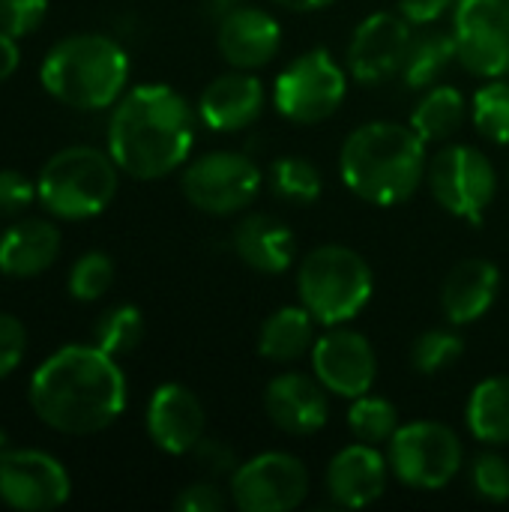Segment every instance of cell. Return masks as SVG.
<instances>
[{
	"label": "cell",
	"mask_w": 509,
	"mask_h": 512,
	"mask_svg": "<svg viewBox=\"0 0 509 512\" xmlns=\"http://www.w3.org/2000/svg\"><path fill=\"white\" fill-rule=\"evenodd\" d=\"M114 285V261L105 252H84L69 270V294L78 303L105 297Z\"/></svg>",
	"instance_id": "d6a6232c"
},
{
	"label": "cell",
	"mask_w": 509,
	"mask_h": 512,
	"mask_svg": "<svg viewBox=\"0 0 509 512\" xmlns=\"http://www.w3.org/2000/svg\"><path fill=\"white\" fill-rule=\"evenodd\" d=\"M501 294V270L489 258L459 261L441 285V309L453 327L480 321Z\"/></svg>",
	"instance_id": "44dd1931"
},
{
	"label": "cell",
	"mask_w": 509,
	"mask_h": 512,
	"mask_svg": "<svg viewBox=\"0 0 509 512\" xmlns=\"http://www.w3.org/2000/svg\"><path fill=\"white\" fill-rule=\"evenodd\" d=\"M348 93V72L327 48H309L297 54L273 81L276 111L300 126L330 120Z\"/></svg>",
	"instance_id": "52a82bcc"
},
{
	"label": "cell",
	"mask_w": 509,
	"mask_h": 512,
	"mask_svg": "<svg viewBox=\"0 0 509 512\" xmlns=\"http://www.w3.org/2000/svg\"><path fill=\"white\" fill-rule=\"evenodd\" d=\"M468 432L486 447L509 444V375H492L480 381L465 405Z\"/></svg>",
	"instance_id": "484cf974"
},
{
	"label": "cell",
	"mask_w": 509,
	"mask_h": 512,
	"mask_svg": "<svg viewBox=\"0 0 509 512\" xmlns=\"http://www.w3.org/2000/svg\"><path fill=\"white\" fill-rule=\"evenodd\" d=\"M36 198L39 189L27 174L15 168H0V216H21Z\"/></svg>",
	"instance_id": "d590c367"
},
{
	"label": "cell",
	"mask_w": 509,
	"mask_h": 512,
	"mask_svg": "<svg viewBox=\"0 0 509 512\" xmlns=\"http://www.w3.org/2000/svg\"><path fill=\"white\" fill-rule=\"evenodd\" d=\"M48 15V0H0V30L21 39L30 36Z\"/></svg>",
	"instance_id": "e575fe53"
},
{
	"label": "cell",
	"mask_w": 509,
	"mask_h": 512,
	"mask_svg": "<svg viewBox=\"0 0 509 512\" xmlns=\"http://www.w3.org/2000/svg\"><path fill=\"white\" fill-rule=\"evenodd\" d=\"M228 492L243 512H291L309 495V471L291 453H258L237 465Z\"/></svg>",
	"instance_id": "8fae6325"
},
{
	"label": "cell",
	"mask_w": 509,
	"mask_h": 512,
	"mask_svg": "<svg viewBox=\"0 0 509 512\" xmlns=\"http://www.w3.org/2000/svg\"><path fill=\"white\" fill-rule=\"evenodd\" d=\"M390 474H393L390 462L384 459V453L378 447L354 441L330 459L324 483H327V495L336 507L363 510L384 498Z\"/></svg>",
	"instance_id": "ac0fdd59"
},
{
	"label": "cell",
	"mask_w": 509,
	"mask_h": 512,
	"mask_svg": "<svg viewBox=\"0 0 509 512\" xmlns=\"http://www.w3.org/2000/svg\"><path fill=\"white\" fill-rule=\"evenodd\" d=\"M453 60H459L453 30L447 33V30H435L432 24H426L411 33L399 78L411 90H426L450 69Z\"/></svg>",
	"instance_id": "d4e9b609"
},
{
	"label": "cell",
	"mask_w": 509,
	"mask_h": 512,
	"mask_svg": "<svg viewBox=\"0 0 509 512\" xmlns=\"http://www.w3.org/2000/svg\"><path fill=\"white\" fill-rule=\"evenodd\" d=\"M267 105V93L258 75L246 69L225 72L213 78L198 99V120L213 132H240L249 129Z\"/></svg>",
	"instance_id": "ffe728a7"
},
{
	"label": "cell",
	"mask_w": 509,
	"mask_h": 512,
	"mask_svg": "<svg viewBox=\"0 0 509 512\" xmlns=\"http://www.w3.org/2000/svg\"><path fill=\"white\" fill-rule=\"evenodd\" d=\"M225 504V492L216 483H192L174 498V510L180 512H222Z\"/></svg>",
	"instance_id": "74e56055"
},
{
	"label": "cell",
	"mask_w": 509,
	"mask_h": 512,
	"mask_svg": "<svg viewBox=\"0 0 509 512\" xmlns=\"http://www.w3.org/2000/svg\"><path fill=\"white\" fill-rule=\"evenodd\" d=\"M240 6V0H207V12L219 21V18H225L231 9H237Z\"/></svg>",
	"instance_id": "7bdbcfd3"
},
{
	"label": "cell",
	"mask_w": 509,
	"mask_h": 512,
	"mask_svg": "<svg viewBox=\"0 0 509 512\" xmlns=\"http://www.w3.org/2000/svg\"><path fill=\"white\" fill-rule=\"evenodd\" d=\"M273 3H279V6H285L291 12H318V9L333 6L336 0H273Z\"/></svg>",
	"instance_id": "b9f144b4"
},
{
	"label": "cell",
	"mask_w": 509,
	"mask_h": 512,
	"mask_svg": "<svg viewBox=\"0 0 509 512\" xmlns=\"http://www.w3.org/2000/svg\"><path fill=\"white\" fill-rule=\"evenodd\" d=\"M426 141L411 123L372 120L357 126L339 153L342 183L366 204L399 207L411 201L429 171Z\"/></svg>",
	"instance_id": "3957f363"
},
{
	"label": "cell",
	"mask_w": 509,
	"mask_h": 512,
	"mask_svg": "<svg viewBox=\"0 0 509 512\" xmlns=\"http://www.w3.org/2000/svg\"><path fill=\"white\" fill-rule=\"evenodd\" d=\"M264 411L285 435H315L330 420V393L315 375L282 372L264 387Z\"/></svg>",
	"instance_id": "e0dca14e"
},
{
	"label": "cell",
	"mask_w": 509,
	"mask_h": 512,
	"mask_svg": "<svg viewBox=\"0 0 509 512\" xmlns=\"http://www.w3.org/2000/svg\"><path fill=\"white\" fill-rule=\"evenodd\" d=\"M375 294L369 261L342 243L312 249L297 270V297L321 327H339L357 318Z\"/></svg>",
	"instance_id": "5b68a950"
},
{
	"label": "cell",
	"mask_w": 509,
	"mask_h": 512,
	"mask_svg": "<svg viewBox=\"0 0 509 512\" xmlns=\"http://www.w3.org/2000/svg\"><path fill=\"white\" fill-rule=\"evenodd\" d=\"M60 246L63 234L51 219H18L0 237V273L33 279L57 261Z\"/></svg>",
	"instance_id": "603a6c76"
},
{
	"label": "cell",
	"mask_w": 509,
	"mask_h": 512,
	"mask_svg": "<svg viewBox=\"0 0 509 512\" xmlns=\"http://www.w3.org/2000/svg\"><path fill=\"white\" fill-rule=\"evenodd\" d=\"M399 411L390 399L384 396H357L351 399L348 408V429L354 435V441L372 444V447H384L393 441V435L399 432Z\"/></svg>",
	"instance_id": "f1b7e54d"
},
{
	"label": "cell",
	"mask_w": 509,
	"mask_h": 512,
	"mask_svg": "<svg viewBox=\"0 0 509 512\" xmlns=\"http://www.w3.org/2000/svg\"><path fill=\"white\" fill-rule=\"evenodd\" d=\"M471 120L477 132L492 144H509V81L489 78L471 99Z\"/></svg>",
	"instance_id": "4dcf8cb0"
},
{
	"label": "cell",
	"mask_w": 509,
	"mask_h": 512,
	"mask_svg": "<svg viewBox=\"0 0 509 512\" xmlns=\"http://www.w3.org/2000/svg\"><path fill=\"white\" fill-rule=\"evenodd\" d=\"M465 342L453 330H426L411 345V366L420 375H441L456 360H462Z\"/></svg>",
	"instance_id": "1f68e13d"
},
{
	"label": "cell",
	"mask_w": 509,
	"mask_h": 512,
	"mask_svg": "<svg viewBox=\"0 0 509 512\" xmlns=\"http://www.w3.org/2000/svg\"><path fill=\"white\" fill-rule=\"evenodd\" d=\"M192 456L201 462V468L210 477H231L237 471V456L228 444L213 441V438H201V444L192 450Z\"/></svg>",
	"instance_id": "f35d334b"
},
{
	"label": "cell",
	"mask_w": 509,
	"mask_h": 512,
	"mask_svg": "<svg viewBox=\"0 0 509 512\" xmlns=\"http://www.w3.org/2000/svg\"><path fill=\"white\" fill-rule=\"evenodd\" d=\"M318 321L312 312L300 306H282L258 330V354L270 363H297L300 357L312 354Z\"/></svg>",
	"instance_id": "cb8c5ba5"
},
{
	"label": "cell",
	"mask_w": 509,
	"mask_h": 512,
	"mask_svg": "<svg viewBox=\"0 0 509 512\" xmlns=\"http://www.w3.org/2000/svg\"><path fill=\"white\" fill-rule=\"evenodd\" d=\"M27 354V330L15 315L0 312V381L9 378Z\"/></svg>",
	"instance_id": "8d00e7d4"
},
{
	"label": "cell",
	"mask_w": 509,
	"mask_h": 512,
	"mask_svg": "<svg viewBox=\"0 0 509 512\" xmlns=\"http://www.w3.org/2000/svg\"><path fill=\"white\" fill-rule=\"evenodd\" d=\"M264 186L258 162L240 150H210L189 159L180 177L186 201L207 216L243 213Z\"/></svg>",
	"instance_id": "9c48e42d"
},
{
	"label": "cell",
	"mask_w": 509,
	"mask_h": 512,
	"mask_svg": "<svg viewBox=\"0 0 509 512\" xmlns=\"http://www.w3.org/2000/svg\"><path fill=\"white\" fill-rule=\"evenodd\" d=\"M216 45L231 69L255 72L276 60L282 48V27L267 9L240 3L225 18H219Z\"/></svg>",
	"instance_id": "d6986e66"
},
{
	"label": "cell",
	"mask_w": 509,
	"mask_h": 512,
	"mask_svg": "<svg viewBox=\"0 0 509 512\" xmlns=\"http://www.w3.org/2000/svg\"><path fill=\"white\" fill-rule=\"evenodd\" d=\"M471 489L489 504L509 501V462L501 453H480L471 462Z\"/></svg>",
	"instance_id": "836d02e7"
},
{
	"label": "cell",
	"mask_w": 509,
	"mask_h": 512,
	"mask_svg": "<svg viewBox=\"0 0 509 512\" xmlns=\"http://www.w3.org/2000/svg\"><path fill=\"white\" fill-rule=\"evenodd\" d=\"M72 495L69 471L45 450L6 447L0 453V501L9 510L48 512Z\"/></svg>",
	"instance_id": "4fadbf2b"
},
{
	"label": "cell",
	"mask_w": 509,
	"mask_h": 512,
	"mask_svg": "<svg viewBox=\"0 0 509 512\" xmlns=\"http://www.w3.org/2000/svg\"><path fill=\"white\" fill-rule=\"evenodd\" d=\"M141 339H144V315L138 306L129 303L105 309L93 327V345H99L111 357L132 354L141 345Z\"/></svg>",
	"instance_id": "f546056e"
},
{
	"label": "cell",
	"mask_w": 509,
	"mask_h": 512,
	"mask_svg": "<svg viewBox=\"0 0 509 512\" xmlns=\"http://www.w3.org/2000/svg\"><path fill=\"white\" fill-rule=\"evenodd\" d=\"M267 183H270V192L279 201H288L294 207L315 204L321 198V189H324L321 171L309 159H303V156H282V159H276L270 165Z\"/></svg>",
	"instance_id": "83f0119b"
},
{
	"label": "cell",
	"mask_w": 509,
	"mask_h": 512,
	"mask_svg": "<svg viewBox=\"0 0 509 512\" xmlns=\"http://www.w3.org/2000/svg\"><path fill=\"white\" fill-rule=\"evenodd\" d=\"M411 24L399 12H372L363 18L348 42V72L360 84H384L396 78L411 42Z\"/></svg>",
	"instance_id": "9a60e30c"
},
{
	"label": "cell",
	"mask_w": 509,
	"mask_h": 512,
	"mask_svg": "<svg viewBox=\"0 0 509 512\" xmlns=\"http://www.w3.org/2000/svg\"><path fill=\"white\" fill-rule=\"evenodd\" d=\"M312 375L330 396L357 399L372 393L378 381V357L372 342L348 327H327L312 345Z\"/></svg>",
	"instance_id": "5bb4252c"
},
{
	"label": "cell",
	"mask_w": 509,
	"mask_h": 512,
	"mask_svg": "<svg viewBox=\"0 0 509 512\" xmlns=\"http://www.w3.org/2000/svg\"><path fill=\"white\" fill-rule=\"evenodd\" d=\"M468 102L465 93L453 84H432L426 87L423 99L417 102L411 114V129L426 141V144H441L459 132L465 123Z\"/></svg>",
	"instance_id": "4316f807"
},
{
	"label": "cell",
	"mask_w": 509,
	"mask_h": 512,
	"mask_svg": "<svg viewBox=\"0 0 509 512\" xmlns=\"http://www.w3.org/2000/svg\"><path fill=\"white\" fill-rule=\"evenodd\" d=\"M120 174L123 171L108 150H96L87 144L63 147L39 171V204L54 219H93L114 201Z\"/></svg>",
	"instance_id": "8992f818"
},
{
	"label": "cell",
	"mask_w": 509,
	"mask_h": 512,
	"mask_svg": "<svg viewBox=\"0 0 509 512\" xmlns=\"http://www.w3.org/2000/svg\"><path fill=\"white\" fill-rule=\"evenodd\" d=\"M21 63V48H18V39L9 36L6 30H0V81H6Z\"/></svg>",
	"instance_id": "60d3db41"
},
{
	"label": "cell",
	"mask_w": 509,
	"mask_h": 512,
	"mask_svg": "<svg viewBox=\"0 0 509 512\" xmlns=\"http://www.w3.org/2000/svg\"><path fill=\"white\" fill-rule=\"evenodd\" d=\"M453 39L459 63L477 78L509 75V0H456Z\"/></svg>",
	"instance_id": "7c38bea8"
},
{
	"label": "cell",
	"mask_w": 509,
	"mask_h": 512,
	"mask_svg": "<svg viewBox=\"0 0 509 512\" xmlns=\"http://www.w3.org/2000/svg\"><path fill=\"white\" fill-rule=\"evenodd\" d=\"M387 462L393 477L417 492L447 489L465 462L459 435L435 420H414L399 426L387 444Z\"/></svg>",
	"instance_id": "ba28073f"
},
{
	"label": "cell",
	"mask_w": 509,
	"mask_h": 512,
	"mask_svg": "<svg viewBox=\"0 0 509 512\" xmlns=\"http://www.w3.org/2000/svg\"><path fill=\"white\" fill-rule=\"evenodd\" d=\"M45 93L78 111L117 105L129 84V54L105 33H72L54 42L42 60Z\"/></svg>",
	"instance_id": "277c9868"
},
{
	"label": "cell",
	"mask_w": 509,
	"mask_h": 512,
	"mask_svg": "<svg viewBox=\"0 0 509 512\" xmlns=\"http://www.w3.org/2000/svg\"><path fill=\"white\" fill-rule=\"evenodd\" d=\"M231 249L249 270L279 276L291 267L297 240L282 219L270 213H249L234 225Z\"/></svg>",
	"instance_id": "7402d4cb"
},
{
	"label": "cell",
	"mask_w": 509,
	"mask_h": 512,
	"mask_svg": "<svg viewBox=\"0 0 509 512\" xmlns=\"http://www.w3.org/2000/svg\"><path fill=\"white\" fill-rule=\"evenodd\" d=\"M144 426L150 441L168 456H189L204 438V405L183 384H159L147 402Z\"/></svg>",
	"instance_id": "2e32d148"
},
{
	"label": "cell",
	"mask_w": 509,
	"mask_h": 512,
	"mask_svg": "<svg viewBox=\"0 0 509 512\" xmlns=\"http://www.w3.org/2000/svg\"><path fill=\"white\" fill-rule=\"evenodd\" d=\"M33 414L60 435H96L126 411V375L99 345H66L30 375Z\"/></svg>",
	"instance_id": "6da1fadb"
},
{
	"label": "cell",
	"mask_w": 509,
	"mask_h": 512,
	"mask_svg": "<svg viewBox=\"0 0 509 512\" xmlns=\"http://www.w3.org/2000/svg\"><path fill=\"white\" fill-rule=\"evenodd\" d=\"M195 108L168 84L126 90L108 120V153L126 177L162 180L189 162L195 147Z\"/></svg>",
	"instance_id": "7a4b0ae2"
},
{
	"label": "cell",
	"mask_w": 509,
	"mask_h": 512,
	"mask_svg": "<svg viewBox=\"0 0 509 512\" xmlns=\"http://www.w3.org/2000/svg\"><path fill=\"white\" fill-rule=\"evenodd\" d=\"M426 183L435 201L456 219L480 225L498 195V171L492 159L471 144H450L429 159Z\"/></svg>",
	"instance_id": "30bf717a"
},
{
	"label": "cell",
	"mask_w": 509,
	"mask_h": 512,
	"mask_svg": "<svg viewBox=\"0 0 509 512\" xmlns=\"http://www.w3.org/2000/svg\"><path fill=\"white\" fill-rule=\"evenodd\" d=\"M456 0H399V15L411 27H426L441 21L447 12H453Z\"/></svg>",
	"instance_id": "ab89813d"
}]
</instances>
